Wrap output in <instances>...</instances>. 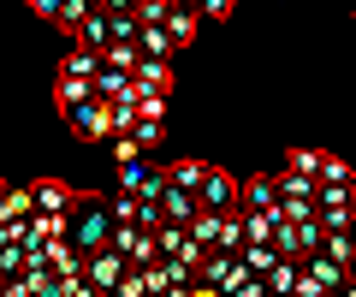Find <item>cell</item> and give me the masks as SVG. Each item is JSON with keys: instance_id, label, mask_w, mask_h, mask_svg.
I'll return each instance as SVG.
<instances>
[{"instance_id": "6da1fadb", "label": "cell", "mask_w": 356, "mask_h": 297, "mask_svg": "<svg viewBox=\"0 0 356 297\" xmlns=\"http://www.w3.org/2000/svg\"><path fill=\"white\" fill-rule=\"evenodd\" d=\"M113 232H119V220H113V196H77L72 208V244L83 250V256H102V250H113Z\"/></svg>"}, {"instance_id": "2e32d148", "label": "cell", "mask_w": 356, "mask_h": 297, "mask_svg": "<svg viewBox=\"0 0 356 297\" xmlns=\"http://www.w3.org/2000/svg\"><path fill=\"white\" fill-rule=\"evenodd\" d=\"M321 191H356V167L339 161L332 149H327V167H321Z\"/></svg>"}, {"instance_id": "4fadbf2b", "label": "cell", "mask_w": 356, "mask_h": 297, "mask_svg": "<svg viewBox=\"0 0 356 297\" xmlns=\"http://www.w3.org/2000/svg\"><path fill=\"white\" fill-rule=\"evenodd\" d=\"M280 191H285V202H297V208H321V184L303 179V172H285L280 167Z\"/></svg>"}, {"instance_id": "e0dca14e", "label": "cell", "mask_w": 356, "mask_h": 297, "mask_svg": "<svg viewBox=\"0 0 356 297\" xmlns=\"http://www.w3.org/2000/svg\"><path fill=\"white\" fill-rule=\"evenodd\" d=\"M297 285H303V262H280V268L267 273V291L273 297H297Z\"/></svg>"}, {"instance_id": "3957f363", "label": "cell", "mask_w": 356, "mask_h": 297, "mask_svg": "<svg viewBox=\"0 0 356 297\" xmlns=\"http://www.w3.org/2000/svg\"><path fill=\"white\" fill-rule=\"evenodd\" d=\"M196 202H202V214H243V184L232 179L226 167H214V179L202 184V196H196Z\"/></svg>"}, {"instance_id": "52a82bcc", "label": "cell", "mask_w": 356, "mask_h": 297, "mask_svg": "<svg viewBox=\"0 0 356 297\" xmlns=\"http://www.w3.org/2000/svg\"><path fill=\"white\" fill-rule=\"evenodd\" d=\"M125 273H131V262L119 256V250H102V256H89V285H95V291L113 297L119 285H125Z\"/></svg>"}, {"instance_id": "d4e9b609", "label": "cell", "mask_w": 356, "mask_h": 297, "mask_svg": "<svg viewBox=\"0 0 356 297\" xmlns=\"http://www.w3.org/2000/svg\"><path fill=\"white\" fill-rule=\"evenodd\" d=\"M60 6H65V0H30V13H36L42 24H60Z\"/></svg>"}, {"instance_id": "5b68a950", "label": "cell", "mask_w": 356, "mask_h": 297, "mask_svg": "<svg viewBox=\"0 0 356 297\" xmlns=\"http://www.w3.org/2000/svg\"><path fill=\"white\" fill-rule=\"evenodd\" d=\"M72 48L77 54H113V18H107V6H95V13L83 18V24H77V36H72Z\"/></svg>"}, {"instance_id": "8fae6325", "label": "cell", "mask_w": 356, "mask_h": 297, "mask_svg": "<svg viewBox=\"0 0 356 297\" xmlns=\"http://www.w3.org/2000/svg\"><path fill=\"white\" fill-rule=\"evenodd\" d=\"M161 208H166V220H172V226H196V220H202V202H196L191 191H172V184H166Z\"/></svg>"}, {"instance_id": "7a4b0ae2", "label": "cell", "mask_w": 356, "mask_h": 297, "mask_svg": "<svg viewBox=\"0 0 356 297\" xmlns=\"http://www.w3.org/2000/svg\"><path fill=\"white\" fill-rule=\"evenodd\" d=\"M65 125H72L77 143H113L119 137V119H113L107 102H89V107H77V113H65Z\"/></svg>"}, {"instance_id": "f1b7e54d", "label": "cell", "mask_w": 356, "mask_h": 297, "mask_svg": "<svg viewBox=\"0 0 356 297\" xmlns=\"http://www.w3.org/2000/svg\"><path fill=\"white\" fill-rule=\"evenodd\" d=\"M350 280H356V262H350Z\"/></svg>"}, {"instance_id": "d6986e66", "label": "cell", "mask_w": 356, "mask_h": 297, "mask_svg": "<svg viewBox=\"0 0 356 297\" xmlns=\"http://www.w3.org/2000/svg\"><path fill=\"white\" fill-rule=\"evenodd\" d=\"M243 238H250V244H273V238H280V214H243Z\"/></svg>"}, {"instance_id": "5bb4252c", "label": "cell", "mask_w": 356, "mask_h": 297, "mask_svg": "<svg viewBox=\"0 0 356 297\" xmlns=\"http://www.w3.org/2000/svg\"><path fill=\"white\" fill-rule=\"evenodd\" d=\"M285 172H303V179H315L321 184V167H327V149H285V161H280Z\"/></svg>"}, {"instance_id": "8992f818", "label": "cell", "mask_w": 356, "mask_h": 297, "mask_svg": "<svg viewBox=\"0 0 356 297\" xmlns=\"http://www.w3.org/2000/svg\"><path fill=\"white\" fill-rule=\"evenodd\" d=\"M36 220V191L30 184H0V226H30Z\"/></svg>"}, {"instance_id": "f546056e", "label": "cell", "mask_w": 356, "mask_h": 297, "mask_svg": "<svg viewBox=\"0 0 356 297\" xmlns=\"http://www.w3.org/2000/svg\"><path fill=\"white\" fill-rule=\"evenodd\" d=\"M350 220H356V208H350Z\"/></svg>"}, {"instance_id": "7402d4cb", "label": "cell", "mask_w": 356, "mask_h": 297, "mask_svg": "<svg viewBox=\"0 0 356 297\" xmlns=\"http://www.w3.org/2000/svg\"><path fill=\"white\" fill-rule=\"evenodd\" d=\"M113 161H119V167H137V161H149V155H143L137 137H113Z\"/></svg>"}, {"instance_id": "83f0119b", "label": "cell", "mask_w": 356, "mask_h": 297, "mask_svg": "<svg viewBox=\"0 0 356 297\" xmlns=\"http://www.w3.org/2000/svg\"><path fill=\"white\" fill-rule=\"evenodd\" d=\"M344 297H356V280H350V291H344Z\"/></svg>"}, {"instance_id": "603a6c76", "label": "cell", "mask_w": 356, "mask_h": 297, "mask_svg": "<svg viewBox=\"0 0 356 297\" xmlns=\"http://www.w3.org/2000/svg\"><path fill=\"white\" fill-rule=\"evenodd\" d=\"M196 13H202V24H226L238 6H232V0H196Z\"/></svg>"}, {"instance_id": "cb8c5ba5", "label": "cell", "mask_w": 356, "mask_h": 297, "mask_svg": "<svg viewBox=\"0 0 356 297\" xmlns=\"http://www.w3.org/2000/svg\"><path fill=\"white\" fill-rule=\"evenodd\" d=\"M137 107H143L149 125H166V95H137Z\"/></svg>"}, {"instance_id": "ac0fdd59", "label": "cell", "mask_w": 356, "mask_h": 297, "mask_svg": "<svg viewBox=\"0 0 356 297\" xmlns=\"http://www.w3.org/2000/svg\"><path fill=\"white\" fill-rule=\"evenodd\" d=\"M238 262H243V268H250V273H255V280H267V273L280 268V262H285V256H280V250H273V244H250V250H243V256H238Z\"/></svg>"}, {"instance_id": "4316f807", "label": "cell", "mask_w": 356, "mask_h": 297, "mask_svg": "<svg viewBox=\"0 0 356 297\" xmlns=\"http://www.w3.org/2000/svg\"><path fill=\"white\" fill-rule=\"evenodd\" d=\"M232 297H273V291H267V280H250L243 291H232Z\"/></svg>"}, {"instance_id": "ffe728a7", "label": "cell", "mask_w": 356, "mask_h": 297, "mask_svg": "<svg viewBox=\"0 0 356 297\" xmlns=\"http://www.w3.org/2000/svg\"><path fill=\"white\" fill-rule=\"evenodd\" d=\"M95 6H102V0H65V6H60V24H54V30H65V36H77V24H83V18L95 13Z\"/></svg>"}, {"instance_id": "7c38bea8", "label": "cell", "mask_w": 356, "mask_h": 297, "mask_svg": "<svg viewBox=\"0 0 356 297\" xmlns=\"http://www.w3.org/2000/svg\"><path fill=\"white\" fill-rule=\"evenodd\" d=\"M137 95H172V60H143Z\"/></svg>"}, {"instance_id": "277c9868", "label": "cell", "mask_w": 356, "mask_h": 297, "mask_svg": "<svg viewBox=\"0 0 356 297\" xmlns=\"http://www.w3.org/2000/svg\"><path fill=\"white\" fill-rule=\"evenodd\" d=\"M285 191H280V172H255L243 179V214H280Z\"/></svg>"}, {"instance_id": "9c48e42d", "label": "cell", "mask_w": 356, "mask_h": 297, "mask_svg": "<svg viewBox=\"0 0 356 297\" xmlns=\"http://www.w3.org/2000/svg\"><path fill=\"white\" fill-rule=\"evenodd\" d=\"M208 179H214V167H208V161H196V155H184V161H172V167H166V184H172V191H191V196H202Z\"/></svg>"}, {"instance_id": "ba28073f", "label": "cell", "mask_w": 356, "mask_h": 297, "mask_svg": "<svg viewBox=\"0 0 356 297\" xmlns=\"http://www.w3.org/2000/svg\"><path fill=\"white\" fill-rule=\"evenodd\" d=\"M30 191H36V214H72L77 196H83V191H72L65 179H36Z\"/></svg>"}, {"instance_id": "9a60e30c", "label": "cell", "mask_w": 356, "mask_h": 297, "mask_svg": "<svg viewBox=\"0 0 356 297\" xmlns=\"http://www.w3.org/2000/svg\"><path fill=\"white\" fill-rule=\"evenodd\" d=\"M196 30H202V13L178 0V13H172V24H166V36H172L178 48H191V42H196Z\"/></svg>"}, {"instance_id": "30bf717a", "label": "cell", "mask_w": 356, "mask_h": 297, "mask_svg": "<svg viewBox=\"0 0 356 297\" xmlns=\"http://www.w3.org/2000/svg\"><path fill=\"white\" fill-rule=\"evenodd\" d=\"M303 268H309V280H315L327 297H344V291H350V268H339L332 256H309Z\"/></svg>"}, {"instance_id": "484cf974", "label": "cell", "mask_w": 356, "mask_h": 297, "mask_svg": "<svg viewBox=\"0 0 356 297\" xmlns=\"http://www.w3.org/2000/svg\"><path fill=\"white\" fill-rule=\"evenodd\" d=\"M161 131H166V125H149V119H143V125H137V143H143V155H149L154 143H161Z\"/></svg>"}, {"instance_id": "44dd1931", "label": "cell", "mask_w": 356, "mask_h": 297, "mask_svg": "<svg viewBox=\"0 0 356 297\" xmlns=\"http://www.w3.org/2000/svg\"><path fill=\"white\" fill-rule=\"evenodd\" d=\"M137 48H143V60H172V54H178V42L166 36V30H143V42H137Z\"/></svg>"}]
</instances>
